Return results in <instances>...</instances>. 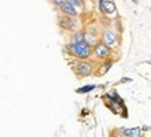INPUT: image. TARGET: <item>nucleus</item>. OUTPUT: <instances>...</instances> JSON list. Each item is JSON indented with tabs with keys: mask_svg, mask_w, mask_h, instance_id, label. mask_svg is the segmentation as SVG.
<instances>
[{
	"mask_svg": "<svg viewBox=\"0 0 151 137\" xmlns=\"http://www.w3.org/2000/svg\"><path fill=\"white\" fill-rule=\"evenodd\" d=\"M67 3H70L73 7H78V6L83 4V0H66Z\"/></svg>",
	"mask_w": 151,
	"mask_h": 137,
	"instance_id": "nucleus-12",
	"label": "nucleus"
},
{
	"mask_svg": "<svg viewBox=\"0 0 151 137\" xmlns=\"http://www.w3.org/2000/svg\"><path fill=\"white\" fill-rule=\"evenodd\" d=\"M98 6L104 14H113L116 13V6L113 0H98Z\"/></svg>",
	"mask_w": 151,
	"mask_h": 137,
	"instance_id": "nucleus-5",
	"label": "nucleus"
},
{
	"mask_svg": "<svg viewBox=\"0 0 151 137\" xmlns=\"http://www.w3.org/2000/svg\"><path fill=\"white\" fill-rule=\"evenodd\" d=\"M95 88V85L94 84H91V85H86V87H81L77 90V93H80V94H84V93H90V91H92Z\"/></svg>",
	"mask_w": 151,
	"mask_h": 137,
	"instance_id": "nucleus-11",
	"label": "nucleus"
},
{
	"mask_svg": "<svg viewBox=\"0 0 151 137\" xmlns=\"http://www.w3.org/2000/svg\"><path fill=\"white\" fill-rule=\"evenodd\" d=\"M59 9L66 17H71V18H74V17H77V14H78V13H77V9L73 7V6H71L70 3H67V1H63V3L59 6Z\"/></svg>",
	"mask_w": 151,
	"mask_h": 137,
	"instance_id": "nucleus-7",
	"label": "nucleus"
},
{
	"mask_svg": "<svg viewBox=\"0 0 151 137\" xmlns=\"http://www.w3.org/2000/svg\"><path fill=\"white\" fill-rule=\"evenodd\" d=\"M102 44L108 48H112L116 44V34L113 32L112 29H106L102 34Z\"/></svg>",
	"mask_w": 151,
	"mask_h": 137,
	"instance_id": "nucleus-6",
	"label": "nucleus"
},
{
	"mask_svg": "<svg viewBox=\"0 0 151 137\" xmlns=\"http://www.w3.org/2000/svg\"><path fill=\"white\" fill-rule=\"evenodd\" d=\"M84 42H86L88 46H95V45L98 44L97 42V38H95V35H92V34H84Z\"/></svg>",
	"mask_w": 151,
	"mask_h": 137,
	"instance_id": "nucleus-10",
	"label": "nucleus"
},
{
	"mask_svg": "<svg viewBox=\"0 0 151 137\" xmlns=\"http://www.w3.org/2000/svg\"><path fill=\"white\" fill-rule=\"evenodd\" d=\"M67 52L73 57L84 60V59H88L92 55V48L88 46L86 42H81V44H69L67 45Z\"/></svg>",
	"mask_w": 151,
	"mask_h": 137,
	"instance_id": "nucleus-1",
	"label": "nucleus"
},
{
	"mask_svg": "<svg viewBox=\"0 0 151 137\" xmlns=\"http://www.w3.org/2000/svg\"><path fill=\"white\" fill-rule=\"evenodd\" d=\"M92 53L97 56L98 59L104 60V59H108L109 56H111L112 50H111V48L105 46L104 44H97L95 46H94V49H92Z\"/></svg>",
	"mask_w": 151,
	"mask_h": 137,
	"instance_id": "nucleus-3",
	"label": "nucleus"
},
{
	"mask_svg": "<svg viewBox=\"0 0 151 137\" xmlns=\"http://www.w3.org/2000/svg\"><path fill=\"white\" fill-rule=\"evenodd\" d=\"M59 24L60 27L66 28V29H70V31H78V21L73 20L71 17H60L59 18Z\"/></svg>",
	"mask_w": 151,
	"mask_h": 137,
	"instance_id": "nucleus-4",
	"label": "nucleus"
},
{
	"mask_svg": "<svg viewBox=\"0 0 151 137\" xmlns=\"http://www.w3.org/2000/svg\"><path fill=\"white\" fill-rule=\"evenodd\" d=\"M84 42V32L83 31H76L71 35V44H81Z\"/></svg>",
	"mask_w": 151,
	"mask_h": 137,
	"instance_id": "nucleus-9",
	"label": "nucleus"
},
{
	"mask_svg": "<svg viewBox=\"0 0 151 137\" xmlns=\"http://www.w3.org/2000/svg\"><path fill=\"white\" fill-rule=\"evenodd\" d=\"M92 65L88 62H77L74 66V71L77 73V76L80 77H87L92 74Z\"/></svg>",
	"mask_w": 151,
	"mask_h": 137,
	"instance_id": "nucleus-2",
	"label": "nucleus"
},
{
	"mask_svg": "<svg viewBox=\"0 0 151 137\" xmlns=\"http://www.w3.org/2000/svg\"><path fill=\"white\" fill-rule=\"evenodd\" d=\"M123 136L124 137H141V130L139 129V127L123 129Z\"/></svg>",
	"mask_w": 151,
	"mask_h": 137,
	"instance_id": "nucleus-8",
	"label": "nucleus"
},
{
	"mask_svg": "<svg viewBox=\"0 0 151 137\" xmlns=\"http://www.w3.org/2000/svg\"><path fill=\"white\" fill-rule=\"evenodd\" d=\"M63 1H66V0H53V4H55V6H58V7H59V6L62 4Z\"/></svg>",
	"mask_w": 151,
	"mask_h": 137,
	"instance_id": "nucleus-13",
	"label": "nucleus"
}]
</instances>
